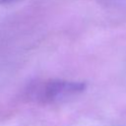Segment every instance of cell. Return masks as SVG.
Segmentation results:
<instances>
[{
  "label": "cell",
  "instance_id": "1",
  "mask_svg": "<svg viewBox=\"0 0 126 126\" xmlns=\"http://www.w3.org/2000/svg\"><path fill=\"white\" fill-rule=\"evenodd\" d=\"M86 89V84L82 82H70L53 80L36 85L32 91V96L43 102H55L74 96Z\"/></svg>",
  "mask_w": 126,
  "mask_h": 126
},
{
  "label": "cell",
  "instance_id": "2",
  "mask_svg": "<svg viewBox=\"0 0 126 126\" xmlns=\"http://www.w3.org/2000/svg\"><path fill=\"white\" fill-rule=\"evenodd\" d=\"M19 0H0V4H11L14 2H17Z\"/></svg>",
  "mask_w": 126,
  "mask_h": 126
}]
</instances>
